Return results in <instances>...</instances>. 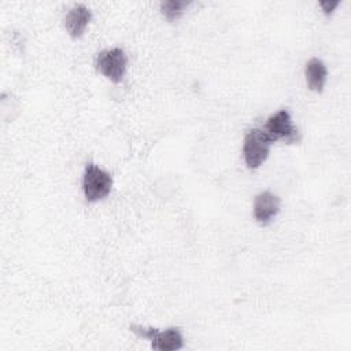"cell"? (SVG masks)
Listing matches in <instances>:
<instances>
[{"label": "cell", "instance_id": "3", "mask_svg": "<svg viewBox=\"0 0 351 351\" xmlns=\"http://www.w3.org/2000/svg\"><path fill=\"white\" fill-rule=\"evenodd\" d=\"M130 330L138 337L147 339L151 343V348L158 351H177L184 347V335L178 328H147L143 325H132Z\"/></svg>", "mask_w": 351, "mask_h": 351}, {"label": "cell", "instance_id": "5", "mask_svg": "<svg viewBox=\"0 0 351 351\" xmlns=\"http://www.w3.org/2000/svg\"><path fill=\"white\" fill-rule=\"evenodd\" d=\"M263 130L271 138V141H285V143H296L300 138V133L293 123V119L288 110H278L271 114Z\"/></svg>", "mask_w": 351, "mask_h": 351}, {"label": "cell", "instance_id": "2", "mask_svg": "<svg viewBox=\"0 0 351 351\" xmlns=\"http://www.w3.org/2000/svg\"><path fill=\"white\" fill-rule=\"evenodd\" d=\"M273 141L262 128H252L244 134L243 159L248 169L261 167L269 154Z\"/></svg>", "mask_w": 351, "mask_h": 351}, {"label": "cell", "instance_id": "10", "mask_svg": "<svg viewBox=\"0 0 351 351\" xmlns=\"http://www.w3.org/2000/svg\"><path fill=\"white\" fill-rule=\"evenodd\" d=\"M340 4V1H332V0H325V1H321L319 3V7H321V10H322V12L325 14V15H330L335 10H336V7Z\"/></svg>", "mask_w": 351, "mask_h": 351}, {"label": "cell", "instance_id": "4", "mask_svg": "<svg viewBox=\"0 0 351 351\" xmlns=\"http://www.w3.org/2000/svg\"><path fill=\"white\" fill-rule=\"evenodd\" d=\"M96 70L114 84L121 82L128 71V55L119 47L100 51L95 59Z\"/></svg>", "mask_w": 351, "mask_h": 351}, {"label": "cell", "instance_id": "1", "mask_svg": "<svg viewBox=\"0 0 351 351\" xmlns=\"http://www.w3.org/2000/svg\"><path fill=\"white\" fill-rule=\"evenodd\" d=\"M114 185L112 176L96 163H86L82 173V192L89 203H96L106 199Z\"/></svg>", "mask_w": 351, "mask_h": 351}, {"label": "cell", "instance_id": "6", "mask_svg": "<svg viewBox=\"0 0 351 351\" xmlns=\"http://www.w3.org/2000/svg\"><path fill=\"white\" fill-rule=\"evenodd\" d=\"M280 197L270 192V191H262L254 197L252 203V215L254 219L261 226H267L273 222V219L277 217L280 211Z\"/></svg>", "mask_w": 351, "mask_h": 351}, {"label": "cell", "instance_id": "7", "mask_svg": "<svg viewBox=\"0 0 351 351\" xmlns=\"http://www.w3.org/2000/svg\"><path fill=\"white\" fill-rule=\"evenodd\" d=\"M92 12L84 4L73 5L64 18V27L71 38H80L84 36L88 25L90 23Z\"/></svg>", "mask_w": 351, "mask_h": 351}, {"label": "cell", "instance_id": "8", "mask_svg": "<svg viewBox=\"0 0 351 351\" xmlns=\"http://www.w3.org/2000/svg\"><path fill=\"white\" fill-rule=\"evenodd\" d=\"M304 77L310 90L322 92L328 80L326 64L319 58H311L304 66Z\"/></svg>", "mask_w": 351, "mask_h": 351}, {"label": "cell", "instance_id": "9", "mask_svg": "<svg viewBox=\"0 0 351 351\" xmlns=\"http://www.w3.org/2000/svg\"><path fill=\"white\" fill-rule=\"evenodd\" d=\"M191 3L186 0H167L160 3V12L169 22L178 21Z\"/></svg>", "mask_w": 351, "mask_h": 351}]
</instances>
